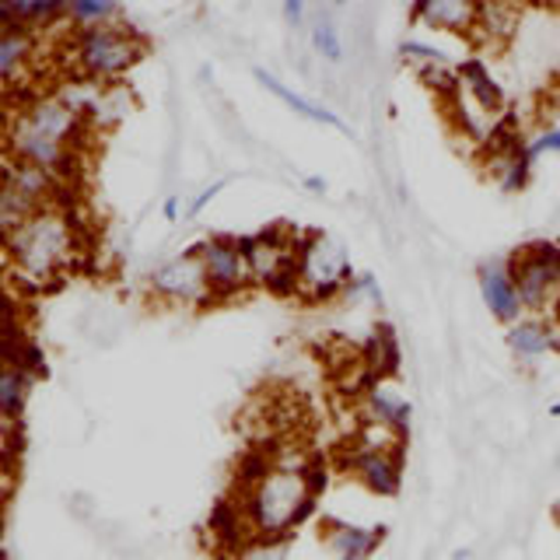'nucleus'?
<instances>
[{
    "label": "nucleus",
    "mask_w": 560,
    "mask_h": 560,
    "mask_svg": "<svg viewBox=\"0 0 560 560\" xmlns=\"http://www.w3.org/2000/svg\"><path fill=\"white\" fill-rule=\"evenodd\" d=\"M323 487L326 469L319 463L259 455L253 469L238 477V494L232 501L238 504L253 539H288L315 515Z\"/></svg>",
    "instance_id": "f257e3e1"
},
{
    "label": "nucleus",
    "mask_w": 560,
    "mask_h": 560,
    "mask_svg": "<svg viewBox=\"0 0 560 560\" xmlns=\"http://www.w3.org/2000/svg\"><path fill=\"white\" fill-rule=\"evenodd\" d=\"M343 469L375 498H396L402 487V448L399 442H372L364 434L343 455Z\"/></svg>",
    "instance_id": "9d476101"
},
{
    "label": "nucleus",
    "mask_w": 560,
    "mask_h": 560,
    "mask_svg": "<svg viewBox=\"0 0 560 560\" xmlns=\"http://www.w3.org/2000/svg\"><path fill=\"white\" fill-rule=\"evenodd\" d=\"M547 323H550V329H553V343H557V350H560V302H557V305L550 308Z\"/></svg>",
    "instance_id": "f704fd0d"
},
{
    "label": "nucleus",
    "mask_w": 560,
    "mask_h": 560,
    "mask_svg": "<svg viewBox=\"0 0 560 560\" xmlns=\"http://www.w3.org/2000/svg\"><path fill=\"white\" fill-rule=\"evenodd\" d=\"M550 417H560V402H553V407H550Z\"/></svg>",
    "instance_id": "e433bc0d"
},
{
    "label": "nucleus",
    "mask_w": 560,
    "mask_h": 560,
    "mask_svg": "<svg viewBox=\"0 0 560 560\" xmlns=\"http://www.w3.org/2000/svg\"><path fill=\"white\" fill-rule=\"evenodd\" d=\"M477 284H480V298H483L487 312L494 315L504 329L525 315L518 288L512 280V267H508V256L504 259H483L480 270H477Z\"/></svg>",
    "instance_id": "4468645a"
},
{
    "label": "nucleus",
    "mask_w": 560,
    "mask_h": 560,
    "mask_svg": "<svg viewBox=\"0 0 560 560\" xmlns=\"http://www.w3.org/2000/svg\"><path fill=\"white\" fill-rule=\"evenodd\" d=\"M385 525H354L340 518L323 522V547L332 560H372V553L382 547Z\"/></svg>",
    "instance_id": "dca6fc26"
},
{
    "label": "nucleus",
    "mask_w": 560,
    "mask_h": 560,
    "mask_svg": "<svg viewBox=\"0 0 560 560\" xmlns=\"http://www.w3.org/2000/svg\"><path fill=\"white\" fill-rule=\"evenodd\" d=\"M228 560H291V542L288 539H253Z\"/></svg>",
    "instance_id": "a878e982"
},
{
    "label": "nucleus",
    "mask_w": 560,
    "mask_h": 560,
    "mask_svg": "<svg viewBox=\"0 0 560 560\" xmlns=\"http://www.w3.org/2000/svg\"><path fill=\"white\" fill-rule=\"evenodd\" d=\"M525 148H529L533 162L542 154H560V130L557 127H542L533 137H525Z\"/></svg>",
    "instance_id": "c85d7f7f"
},
{
    "label": "nucleus",
    "mask_w": 560,
    "mask_h": 560,
    "mask_svg": "<svg viewBox=\"0 0 560 560\" xmlns=\"http://www.w3.org/2000/svg\"><path fill=\"white\" fill-rule=\"evenodd\" d=\"M35 57V39L28 28H0V98L25 78V70Z\"/></svg>",
    "instance_id": "aec40b11"
},
{
    "label": "nucleus",
    "mask_w": 560,
    "mask_h": 560,
    "mask_svg": "<svg viewBox=\"0 0 560 560\" xmlns=\"http://www.w3.org/2000/svg\"><path fill=\"white\" fill-rule=\"evenodd\" d=\"M162 218H165L168 224H179V221L186 218L183 197H165V203H162Z\"/></svg>",
    "instance_id": "2f4dec72"
},
{
    "label": "nucleus",
    "mask_w": 560,
    "mask_h": 560,
    "mask_svg": "<svg viewBox=\"0 0 560 560\" xmlns=\"http://www.w3.org/2000/svg\"><path fill=\"white\" fill-rule=\"evenodd\" d=\"M550 518H553V525H557V533H560V498L553 501V508H550Z\"/></svg>",
    "instance_id": "c9c22d12"
},
{
    "label": "nucleus",
    "mask_w": 560,
    "mask_h": 560,
    "mask_svg": "<svg viewBox=\"0 0 560 560\" xmlns=\"http://www.w3.org/2000/svg\"><path fill=\"white\" fill-rule=\"evenodd\" d=\"M197 253H200L214 302H228V298H238L253 288L249 262H245V253H242V238L207 235L203 242H197Z\"/></svg>",
    "instance_id": "9b49d317"
},
{
    "label": "nucleus",
    "mask_w": 560,
    "mask_h": 560,
    "mask_svg": "<svg viewBox=\"0 0 560 560\" xmlns=\"http://www.w3.org/2000/svg\"><path fill=\"white\" fill-rule=\"evenodd\" d=\"M308 46H312L315 57H323L329 67L343 63V35H340L337 22H332V18H329L326 11H319V14L312 18V28H308Z\"/></svg>",
    "instance_id": "4be33fe9"
},
{
    "label": "nucleus",
    "mask_w": 560,
    "mask_h": 560,
    "mask_svg": "<svg viewBox=\"0 0 560 560\" xmlns=\"http://www.w3.org/2000/svg\"><path fill=\"white\" fill-rule=\"evenodd\" d=\"M119 4H109V0H70L67 4V18L74 22V28H98V25H113L119 22Z\"/></svg>",
    "instance_id": "393cba45"
},
{
    "label": "nucleus",
    "mask_w": 560,
    "mask_h": 560,
    "mask_svg": "<svg viewBox=\"0 0 560 560\" xmlns=\"http://www.w3.org/2000/svg\"><path fill=\"white\" fill-rule=\"evenodd\" d=\"M361 410H364L368 428H378L385 434H393L396 442H407L410 424H413V407L389 382H368L361 393Z\"/></svg>",
    "instance_id": "ddd939ff"
},
{
    "label": "nucleus",
    "mask_w": 560,
    "mask_h": 560,
    "mask_svg": "<svg viewBox=\"0 0 560 560\" xmlns=\"http://www.w3.org/2000/svg\"><path fill=\"white\" fill-rule=\"evenodd\" d=\"M88 119L63 92H43L25 98L4 122L8 158L32 168H43L57 183L78 172Z\"/></svg>",
    "instance_id": "f03ea898"
},
{
    "label": "nucleus",
    "mask_w": 560,
    "mask_h": 560,
    "mask_svg": "<svg viewBox=\"0 0 560 560\" xmlns=\"http://www.w3.org/2000/svg\"><path fill=\"white\" fill-rule=\"evenodd\" d=\"M504 343L522 364H533L539 358H547L550 350H557L553 329H550L547 319H539V315H522L518 323L508 326L504 329Z\"/></svg>",
    "instance_id": "a211bd4d"
},
{
    "label": "nucleus",
    "mask_w": 560,
    "mask_h": 560,
    "mask_svg": "<svg viewBox=\"0 0 560 560\" xmlns=\"http://www.w3.org/2000/svg\"><path fill=\"white\" fill-rule=\"evenodd\" d=\"M280 14H284V22L291 28H302L305 18H308V8L302 4V0H284V8H280Z\"/></svg>",
    "instance_id": "7c9ffc66"
},
{
    "label": "nucleus",
    "mask_w": 560,
    "mask_h": 560,
    "mask_svg": "<svg viewBox=\"0 0 560 560\" xmlns=\"http://www.w3.org/2000/svg\"><path fill=\"white\" fill-rule=\"evenodd\" d=\"M518 22V8H508V4H480L477 14V39H508L515 32Z\"/></svg>",
    "instance_id": "5701e85b"
},
{
    "label": "nucleus",
    "mask_w": 560,
    "mask_h": 560,
    "mask_svg": "<svg viewBox=\"0 0 560 560\" xmlns=\"http://www.w3.org/2000/svg\"><path fill=\"white\" fill-rule=\"evenodd\" d=\"M354 277L347 245L329 232H302L298 235L294 259V294L308 305L340 302L343 288Z\"/></svg>",
    "instance_id": "39448f33"
},
{
    "label": "nucleus",
    "mask_w": 560,
    "mask_h": 560,
    "mask_svg": "<svg viewBox=\"0 0 560 560\" xmlns=\"http://www.w3.org/2000/svg\"><path fill=\"white\" fill-rule=\"evenodd\" d=\"M557 466H560V455H557Z\"/></svg>",
    "instance_id": "4c0bfd02"
},
{
    "label": "nucleus",
    "mask_w": 560,
    "mask_h": 560,
    "mask_svg": "<svg viewBox=\"0 0 560 560\" xmlns=\"http://www.w3.org/2000/svg\"><path fill=\"white\" fill-rule=\"evenodd\" d=\"M67 60L74 67V74L88 84H119V78H127L144 60V35L122 22L74 28Z\"/></svg>",
    "instance_id": "20e7f679"
},
{
    "label": "nucleus",
    "mask_w": 560,
    "mask_h": 560,
    "mask_svg": "<svg viewBox=\"0 0 560 560\" xmlns=\"http://www.w3.org/2000/svg\"><path fill=\"white\" fill-rule=\"evenodd\" d=\"M399 60L410 63L417 74H424V70H455V67H459L445 49L428 46V43H420V39H407V43H402L399 46Z\"/></svg>",
    "instance_id": "b1692460"
},
{
    "label": "nucleus",
    "mask_w": 560,
    "mask_h": 560,
    "mask_svg": "<svg viewBox=\"0 0 560 560\" xmlns=\"http://www.w3.org/2000/svg\"><path fill=\"white\" fill-rule=\"evenodd\" d=\"M60 183L43 168H32L8 158L0 165V238H8L22 221H28L35 210L57 200Z\"/></svg>",
    "instance_id": "6e6552de"
},
{
    "label": "nucleus",
    "mask_w": 560,
    "mask_h": 560,
    "mask_svg": "<svg viewBox=\"0 0 560 560\" xmlns=\"http://www.w3.org/2000/svg\"><path fill=\"white\" fill-rule=\"evenodd\" d=\"M242 253L245 262H249L253 288H267L273 294H294L298 235L284 221L262 228L256 235H242Z\"/></svg>",
    "instance_id": "0eeeda50"
},
{
    "label": "nucleus",
    "mask_w": 560,
    "mask_h": 560,
    "mask_svg": "<svg viewBox=\"0 0 560 560\" xmlns=\"http://www.w3.org/2000/svg\"><path fill=\"white\" fill-rule=\"evenodd\" d=\"M399 337L393 323H375L372 332H368V343H364V364H368V375L372 382H389L399 375Z\"/></svg>",
    "instance_id": "412c9836"
},
{
    "label": "nucleus",
    "mask_w": 560,
    "mask_h": 560,
    "mask_svg": "<svg viewBox=\"0 0 560 560\" xmlns=\"http://www.w3.org/2000/svg\"><path fill=\"white\" fill-rule=\"evenodd\" d=\"M302 186H305L308 192H319V197H326V192H329V183H326V179H319V175H305Z\"/></svg>",
    "instance_id": "72a5a7b5"
},
{
    "label": "nucleus",
    "mask_w": 560,
    "mask_h": 560,
    "mask_svg": "<svg viewBox=\"0 0 560 560\" xmlns=\"http://www.w3.org/2000/svg\"><path fill=\"white\" fill-rule=\"evenodd\" d=\"M22 452V434H18V420L0 413V477H8Z\"/></svg>",
    "instance_id": "bb28decb"
},
{
    "label": "nucleus",
    "mask_w": 560,
    "mask_h": 560,
    "mask_svg": "<svg viewBox=\"0 0 560 560\" xmlns=\"http://www.w3.org/2000/svg\"><path fill=\"white\" fill-rule=\"evenodd\" d=\"M477 14L480 4L472 0H417L410 8V22L431 32L459 35V39H477Z\"/></svg>",
    "instance_id": "2eb2a0df"
},
{
    "label": "nucleus",
    "mask_w": 560,
    "mask_h": 560,
    "mask_svg": "<svg viewBox=\"0 0 560 560\" xmlns=\"http://www.w3.org/2000/svg\"><path fill=\"white\" fill-rule=\"evenodd\" d=\"M253 78L259 81V88H267V92H270L273 98H280V102L288 105L291 113H298V116H302V119L323 122V127H332V130H340L343 137H354V130L347 127V119H343L340 113H332V109H326V105H319V102L305 98L302 92H294V88H288V84L280 81L277 74H270V70L256 67V70H253Z\"/></svg>",
    "instance_id": "f3484780"
},
{
    "label": "nucleus",
    "mask_w": 560,
    "mask_h": 560,
    "mask_svg": "<svg viewBox=\"0 0 560 560\" xmlns=\"http://www.w3.org/2000/svg\"><path fill=\"white\" fill-rule=\"evenodd\" d=\"M8 267L28 288H52L78 267L81 224L67 203H46L4 238Z\"/></svg>",
    "instance_id": "7ed1b4c3"
},
{
    "label": "nucleus",
    "mask_w": 560,
    "mask_h": 560,
    "mask_svg": "<svg viewBox=\"0 0 560 560\" xmlns=\"http://www.w3.org/2000/svg\"><path fill=\"white\" fill-rule=\"evenodd\" d=\"M224 186H228V179H218V183H210L207 189H200L197 197L189 200V207H186V218H200L203 210H207L210 203H214V197H218V192H221Z\"/></svg>",
    "instance_id": "c756f323"
},
{
    "label": "nucleus",
    "mask_w": 560,
    "mask_h": 560,
    "mask_svg": "<svg viewBox=\"0 0 560 560\" xmlns=\"http://www.w3.org/2000/svg\"><path fill=\"white\" fill-rule=\"evenodd\" d=\"M455 84H459V92L469 102H477L483 113H490V116L504 113V88L498 84L494 74H490L483 60H466L455 67Z\"/></svg>",
    "instance_id": "6ab92c4d"
},
{
    "label": "nucleus",
    "mask_w": 560,
    "mask_h": 560,
    "mask_svg": "<svg viewBox=\"0 0 560 560\" xmlns=\"http://www.w3.org/2000/svg\"><path fill=\"white\" fill-rule=\"evenodd\" d=\"M547 113H550V127L560 130V84L550 88V95H547Z\"/></svg>",
    "instance_id": "473e14b6"
},
{
    "label": "nucleus",
    "mask_w": 560,
    "mask_h": 560,
    "mask_svg": "<svg viewBox=\"0 0 560 560\" xmlns=\"http://www.w3.org/2000/svg\"><path fill=\"white\" fill-rule=\"evenodd\" d=\"M483 172L498 183L501 192H522L533 183V158L525 148L522 130L501 122L498 133L483 148Z\"/></svg>",
    "instance_id": "f8f14e48"
},
{
    "label": "nucleus",
    "mask_w": 560,
    "mask_h": 560,
    "mask_svg": "<svg viewBox=\"0 0 560 560\" xmlns=\"http://www.w3.org/2000/svg\"><path fill=\"white\" fill-rule=\"evenodd\" d=\"M340 302H372L375 308H382V288H378L375 273H354V277H350V284L343 288Z\"/></svg>",
    "instance_id": "cd10ccee"
},
{
    "label": "nucleus",
    "mask_w": 560,
    "mask_h": 560,
    "mask_svg": "<svg viewBox=\"0 0 560 560\" xmlns=\"http://www.w3.org/2000/svg\"><path fill=\"white\" fill-rule=\"evenodd\" d=\"M148 291L154 302L179 305V308H203L214 302L197 245H189V249H183L179 256L165 259L162 267L148 277Z\"/></svg>",
    "instance_id": "1a4fd4ad"
},
{
    "label": "nucleus",
    "mask_w": 560,
    "mask_h": 560,
    "mask_svg": "<svg viewBox=\"0 0 560 560\" xmlns=\"http://www.w3.org/2000/svg\"><path fill=\"white\" fill-rule=\"evenodd\" d=\"M508 267H512L525 315L547 319L550 308L560 302V238H536L518 245L508 256Z\"/></svg>",
    "instance_id": "423d86ee"
}]
</instances>
